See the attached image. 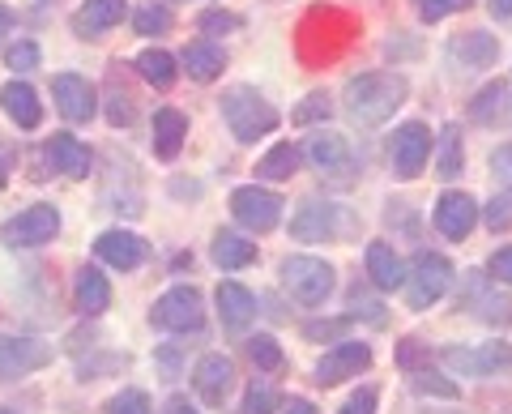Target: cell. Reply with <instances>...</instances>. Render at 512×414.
I'll return each mask as SVG.
<instances>
[{
	"label": "cell",
	"instance_id": "2e32d148",
	"mask_svg": "<svg viewBox=\"0 0 512 414\" xmlns=\"http://www.w3.org/2000/svg\"><path fill=\"white\" fill-rule=\"evenodd\" d=\"M99 257L111 265V269H137L141 261H146V240H137L133 231H107V235H99Z\"/></svg>",
	"mask_w": 512,
	"mask_h": 414
},
{
	"label": "cell",
	"instance_id": "8992f818",
	"mask_svg": "<svg viewBox=\"0 0 512 414\" xmlns=\"http://www.w3.org/2000/svg\"><path fill=\"white\" fill-rule=\"evenodd\" d=\"M56 231H60L56 205H30V210H22L18 218H9L5 227H0V240L9 248H39L52 240Z\"/></svg>",
	"mask_w": 512,
	"mask_h": 414
},
{
	"label": "cell",
	"instance_id": "52a82bcc",
	"mask_svg": "<svg viewBox=\"0 0 512 414\" xmlns=\"http://www.w3.org/2000/svg\"><path fill=\"white\" fill-rule=\"evenodd\" d=\"M231 214L235 222H244L248 231H274L282 218V197L269 193V188H235L231 197Z\"/></svg>",
	"mask_w": 512,
	"mask_h": 414
},
{
	"label": "cell",
	"instance_id": "7dc6e473",
	"mask_svg": "<svg viewBox=\"0 0 512 414\" xmlns=\"http://www.w3.org/2000/svg\"><path fill=\"white\" fill-rule=\"evenodd\" d=\"M491 274L500 278V282H512V248H500L491 257Z\"/></svg>",
	"mask_w": 512,
	"mask_h": 414
},
{
	"label": "cell",
	"instance_id": "8fae6325",
	"mask_svg": "<svg viewBox=\"0 0 512 414\" xmlns=\"http://www.w3.org/2000/svg\"><path fill=\"white\" fill-rule=\"evenodd\" d=\"M367 363H372V350H367L363 342H338L325 359L316 363V380L320 385H342V380L359 376Z\"/></svg>",
	"mask_w": 512,
	"mask_h": 414
},
{
	"label": "cell",
	"instance_id": "816d5d0a",
	"mask_svg": "<svg viewBox=\"0 0 512 414\" xmlns=\"http://www.w3.org/2000/svg\"><path fill=\"white\" fill-rule=\"evenodd\" d=\"M9 30H13V13H9L5 5H0V39H5V35H9Z\"/></svg>",
	"mask_w": 512,
	"mask_h": 414
},
{
	"label": "cell",
	"instance_id": "f35d334b",
	"mask_svg": "<svg viewBox=\"0 0 512 414\" xmlns=\"http://www.w3.org/2000/svg\"><path fill=\"white\" fill-rule=\"evenodd\" d=\"M461 9H470V0H419L423 22H440V18H448V13H461Z\"/></svg>",
	"mask_w": 512,
	"mask_h": 414
},
{
	"label": "cell",
	"instance_id": "ab89813d",
	"mask_svg": "<svg viewBox=\"0 0 512 414\" xmlns=\"http://www.w3.org/2000/svg\"><path fill=\"white\" fill-rule=\"evenodd\" d=\"M5 60H9V69H18V73L39 69V47L35 43H13L5 52Z\"/></svg>",
	"mask_w": 512,
	"mask_h": 414
},
{
	"label": "cell",
	"instance_id": "484cf974",
	"mask_svg": "<svg viewBox=\"0 0 512 414\" xmlns=\"http://www.w3.org/2000/svg\"><path fill=\"white\" fill-rule=\"evenodd\" d=\"M184 137H188V120L180 116L175 107H163V111H154V150L163 154V158H175L184 146Z\"/></svg>",
	"mask_w": 512,
	"mask_h": 414
},
{
	"label": "cell",
	"instance_id": "60d3db41",
	"mask_svg": "<svg viewBox=\"0 0 512 414\" xmlns=\"http://www.w3.org/2000/svg\"><path fill=\"white\" fill-rule=\"evenodd\" d=\"M487 227H491V231H508V227H512V193L495 197V201L487 205Z\"/></svg>",
	"mask_w": 512,
	"mask_h": 414
},
{
	"label": "cell",
	"instance_id": "6da1fadb",
	"mask_svg": "<svg viewBox=\"0 0 512 414\" xmlns=\"http://www.w3.org/2000/svg\"><path fill=\"white\" fill-rule=\"evenodd\" d=\"M406 103V77L402 73H363L346 82V116L359 129H376Z\"/></svg>",
	"mask_w": 512,
	"mask_h": 414
},
{
	"label": "cell",
	"instance_id": "f6af8a7d",
	"mask_svg": "<svg viewBox=\"0 0 512 414\" xmlns=\"http://www.w3.org/2000/svg\"><path fill=\"white\" fill-rule=\"evenodd\" d=\"M342 414H376V389H359V393L342 406Z\"/></svg>",
	"mask_w": 512,
	"mask_h": 414
},
{
	"label": "cell",
	"instance_id": "f546056e",
	"mask_svg": "<svg viewBox=\"0 0 512 414\" xmlns=\"http://www.w3.org/2000/svg\"><path fill=\"white\" fill-rule=\"evenodd\" d=\"M137 73L146 77L150 86L167 90V86L175 82V60H171L167 52H158V47H154V52H141V56H137Z\"/></svg>",
	"mask_w": 512,
	"mask_h": 414
},
{
	"label": "cell",
	"instance_id": "ffe728a7",
	"mask_svg": "<svg viewBox=\"0 0 512 414\" xmlns=\"http://www.w3.org/2000/svg\"><path fill=\"white\" fill-rule=\"evenodd\" d=\"M448 52H453V60H461V69H487V65H495V56H500V43H495V35L470 30V35L448 43Z\"/></svg>",
	"mask_w": 512,
	"mask_h": 414
},
{
	"label": "cell",
	"instance_id": "7a4b0ae2",
	"mask_svg": "<svg viewBox=\"0 0 512 414\" xmlns=\"http://www.w3.org/2000/svg\"><path fill=\"white\" fill-rule=\"evenodd\" d=\"M350 35H355V22H350L346 13H338V9H312L308 18H303V26H299V52H303V60L320 65V60L342 56Z\"/></svg>",
	"mask_w": 512,
	"mask_h": 414
},
{
	"label": "cell",
	"instance_id": "30bf717a",
	"mask_svg": "<svg viewBox=\"0 0 512 414\" xmlns=\"http://www.w3.org/2000/svg\"><path fill=\"white\" fill-rule=\"evenodd\" d=\"M154 321L163 329H197L201 325V295L192 286H171V291L154 304Z\"/></svg>",
	"mask_w": 512,
	"mask_h": 414
},
{
	"label": "cell",
	"instance_id": "5bb4252c",
	"mask_svg": "<svg viewBox=\"0 0 512 414\" xmlns=\"http://www.w3.org/2000/svg\"><path fill=\"white\" fill-rule=\"evenodd\" d=\"M478 222V205L466 193H444L436 205V227L448 235V240H466Z\"/></svg>",
	"mask_w": 512,
	"mask_h": 414
},
{
	"label": "cell",
	"instance_id": "db71d44e",
	"mask_svg": "<svg viewBox=\"0 0 512 414\" xmlns=\"http://www.w3.org/2000/svg\"><path fill=\"white\" fill-rule=\"evenodd\" d=\"M9 163H13V154H9V150H0V184H5V171H9Z\"/></svg>",
	"mask_w": 512,
	"mask_h": 414
},
{
	"label": "cell",
	"instance_id": "d4e9b609",
	"mask_svg": "<svg viewBox=\"0 0 512 414\" xmlns=\"http://www.w3.org/2000/svg\"><path fill=\"white\" fill-rule=\"evenodd\" d=\"M367 274L380 291H393V286L406 282V265L389 244H367Z\"/></svg>",
	"mask_w": 512,
	"mask_h": 414
},
{
	"label": "cell",
	"instance_id": "4316f807",
	"mask_svg": "<svg viewBox=\"0 0 512 414\" xmlns=\"http://www.w3.org/2000/svg\"><path fill=\"white\" fill-rule=\"evenodd\" d=\"M210 257L222 265V269H239V265H252L256 261V244L252 240H239V235L231 231H222L214 248H210Z\"/></svg>",
	"mask_w": 512,
	"mask_h": 414
},
{
	"label": "cell",
	"instance_id": "f907efd6",
	"mask_svg": "<svg viewBox=\"0 0 512 414\" xmlns=\"http://www.w3.org/2000/svg\"><path fill=\"white\" fill-rule=\"evenodd\" d=\"M286 414H316V406H312V402H303V397H295V402L286 406Z\"/></svg>",
	"mask_w": 512,
	"mask_h": 414
},
{
	"label": "cell",
	"instance_id": "cb8c5ba5",
	"mask_svg": "<svg viewBox=\"0 0 512 414\" xmlns=\"http://www.w3.org/2000/svg\"><path fill=\"white\" fill-rule=\"evenodd\" d=\"M73 295H77V308H82L86 316H99V312H107V304H111V286H107V278L99 274V269H77V278H73Z\"/></svg>",
	"mask_w": 512,
	"mask_h": 414
},
{
	"label": "cell",
	"instance_id": "836d02e7",
	"mask_svg": "<svg viewBox=\"0 0 512 414\" xmlns=\"http://www.w3.org/2000/svg\"><path fill=\"white\" fill-rule=\"evenodd\" d=\"M137 35H167L171 30V13L167 5H146V9H137Z\"/></svg>",
	"mask_w": 512,
	"mask_h": 414
},
{
	"label": "cell",
	"instance_id": "c3c4849f",
	"mask_svg": "<svg viewBox=\"0 0 512 414\" xmlns=\"http://www.w3.org/2000/svg\"><path fill=\"white\" fill-rule=\"evenodd\" d=\"M346 329V321H329V325H308V338H333V333H342Z\"/></svg>",
	"mask_w": 512,
	"mask_h": 414
},
{
	"label": "cell",
	"instance_id": "603a6c76",
	"mask_svg": "<svg viewBox=\"0 0 512 414\" xmlns=\"http://www.w3.org/2000/svg\"><path fill=\"white\" fill-rule=\"evenodd\" d=\"M333 227H338V210L325 205V201H308L291 222V231L299 235V240H329Z\"/></svg>",
	"mask_w": 512,
	"mask_h": 414
},
{
	"label": "cell",
	"instance_id": "7402d4cb",
	"mask_svg": "<svg viewBox=\"0 0 512 414\" xmlns=\"http://www.w3.org/2000/svg\"><path fill=\"white\" fill-rule=\"evenodd\" d=\"M218 312H222V325H227V329H244L256 316V299H252L248 286L222 282L218 286Z\"/></svg>",
	"mask_w": 512,
	"mask_h": 414
},
{
	"label": "cell",
	"instance_id": "9a60e30c",
	"mask_svg": "<svg viewBox=\"0 0 512 414\" xmlns=\"http://www.w3.org/2000/svg\"><path fill=\"white\" fill-rule=\"evenodd\" d=\"M231 380H235V363L227 355H205L197 363V376H192V385H197V393L205 397V402L218 406L222 397L231 393Z\"/></svg>",
	"mask_w": 512,
	"mask_h": 414
},
{
	"label": "cell",
	"instance_id": "b9f144b4",
	"mask_svg": "<svg viewBox=\"0 0 512 414\" xmlns=\"http://www.w3.org/2000/svg\"><path fill=\"white\" fill-rule=\"evenodd\" d=\"M107 120L116 124V129H120V124L133 120V99H128L124 90H111V99H107Z\"/></svg>",
	"mask_w": 512,
	"mask_h": 414
},
{
	"label": "cell",
	"instance_id": "4dcf8cb0",
	"mask_svg": "<svg viewBox=\"0 0 512 414\" xmlns=\"http://www.w3.org/2000/svg\"><path fill=\"white\" fill-rule=\"evenodd\" d=\"M474 291H478V316L491 325H508L512 321V299L500 295V291H487L483 282H474Z\"/></svg>",
	"mask_w": 512,
	"mask_h": 414
},
{
	"label": "cell",
	"instance_id": "5b68a950",
	"mask_svg": "<svg viewBox=\"0 0 512 414\" xmlns=\"http://www.w3.org/2000/svg\"><path fill=\"white\" fill-rule=\"evenodd\" d=\"M448 282H453V265H448L444 257H436V252H423V257L414 261V269L406 274L410 308H431L448 291Z\"/></svg>",
	"mask_w": 512,
	"mask_h": 414
},
{
	"label": "cell",
	"instance_id": "ba28073f",
	"mask_svg": "<svg viewBox=\"0 0 512 414\" xmlns=\"http://www.w3.org/2000/svg\"><path fill=\"white\" fill-rule=\"evenodd\" d=\"M444 368L448 372H461V376H487L495 368H512V350L504 342H487V346H478V350H444Z\"/></svg>",
	"mask_w": 512,
	"mask_h": 414
},
{
	"label": "cell",
	"instance_id": "9c48e42d",
	"mask_svg": "<svg viewBox=\"0 0 512 414\" xmlns=\"http://www.w3.org/2000/svg\"><path fill=\"white\" fill-rule=\"evenodd\" d=\"M427 154H431V133H427V124H402V129L393 133V167H397V175H402V180H414V175L423 171Z\"/></svg>",
	"mask_w": 512,
	"mask_h": 414
},
{
	"label": "cell",
	"instance_id": "ee69618b",
	"mask_svg": "<svg viewBox=\"0 0 512 414\" xmlns=\"http://www.w3.org/2000/svg\"><path fill=\"white\" fill-rule=\"evenodd\" d=\"M414 389H419V393H436V397H457V389L448 385V380H436L427 372H414Z\"/></svg>",
	"mask_w": 512,
	"mask_h": 414
},
{
	"label": "cell",
	"instance_id": "681fc988",
	"mask_svg": "<svg viewBox=\"0 0 512 414\" xmlns=\"http://www.w3.org/2000/svg\"><path fill=\"white\" fill-rule=\"evenodd\" d=\"M491 13H495V18H512V0H491Z\"/></svg>",
	"mask_w": 512,
	"mask_h": 414
},
{
	"label": "cell",
	"instance_id": "7bdbcfd3",
	"mask_svg": "<svg viewBox=\"0 0 512 414\" xmlns=\"http://www.w3.org/2000/svg\"><path fill=\"white\" fill-rule=\"evenodd\" d=\"M235 26H239L235 13H222V9L201 13V30H205V35H227V30H235Z\"/></svg>",
	"mask_w": 512,
	"mask_h": 414
},
{
	"label": "cell",
	"instance_id": "f5cc1de1",
	"mask_svg": "<svg viewBox=\"0 0 512 414\" xmlns=\"http://www.w3.org/2000/svg\"><path fill=\"white\" fill-rule=\"evenodd\" d=\"M167 414H197V410H192V406L184 402V397H175V402L167 406Z\"/></svg>",
	"mask_w": 512,
	"mask_h": 414
},
{
	"label": "cell",
	"instance_id": "44dd1931",
	"mask_svg": "<svg viewBox=\"0 0 512 414\" xmlns=\"http://www.w3.org/2000/svg\"><path fill=\"white\" fill-rule=\"evenodd\" d=\"M0 103H5L9 120L18 124V129H35V124L43 120V107H39V94L30 90L26 82H9L5 90H0Z\"/></svg>",
	"mask_w": 512,
	"mask_h": 414
},
{
	"label": "cell",
	"instance_id": "d590c367",
	"mask_svg": "<svg viewBox=\"0 0 512 414\" xmlns=\"http://www.w3.org/2000/svg\"><path fill=\"white\" fill-rule=\"evenodd\" d=\"M107 414H150V397L141 389H124L107 402Z\"/></svg>",
	"mask_w": 512,
	"mask_h": 414
},
{
	"label": "cell",
	"instance_id": "ac0fdd59",
	"mask_svg": "<svg viewBox=\"0 0 512 414\" xmlns=\"http://www.w3.org/2000/svg\"><path fill=\"white\" fill-rule=\"evenodd\" d=\"M124 0H86V9H77V18H73V30L82 39H99L103 30H111L120 18H124Z\"/></svg>",
	"mask_w": 512,
	"mask_h": 414
},
{
	"label": "cell",
	"instance_id": "1f68e13d",
	"mask_svg": "<svg viewBox=\"0 0 512 414\" xmlns=\"http://www.w3.org/2000/svg\"><path fill=\"white\" fill-rule=\"evenodd\" d=\"M436 175H444V180L461 175V129L457 124H448L444 137H440V167H436Z\"/></svg>",
	"mask_w": 512,
	"mask_h": 414
},
{
	"label": "cell",
	"instance_id": "e575fe53",
	"mask_svg": "<svg viewBox=\"0 0 512 414\" xmlns=\"http://www.w3.org/2000/svg\"><path fill=\"white\" fill-rule=\"evenodd\" d=\"M278 410V389L269 380H256L248 389V402H244V414H274Z\"/></svg>",
	"mask_w": 512,
	"mask_h": 414
},
{
	"label": "cell",
	"instance_id": "277c9868",
	"mask_svg": "<svg viewBox=\"0 0 512 414\" xmlns=\"http://www.w3.org/2000/svg\"><path fill=\"white\" fill-rule=\"evenodd\" d=\"M282 282L299 304L316 308V304H325V295L333 291V269L316 257H291L282 265Z\"/></svg>",
	"mask_w": 512,
	"mask_h": 414
},
{
	"label": "cell",
	"instance_id": "bcb514c9",
	"mask_svg": "<svg viewBox=\"0 0 512 414\" xmlns=\"http://www.w3.org/2000/svg\"><path fill=\"white\" fill-rule=\"evenodd\" d=\"M491 171L500 175V180H508V184H512V146H500V150L491 154Z\"/></svg>",
	"mask_w": 512,
	"mask_h": 414
},
{
	"label": "cell",
	"instance_id": "11a10c76",
	"mask_svg": "<svg viewBox=\"0 0 512 414\" xmlns=\"http://www.w3.org/2000/svg\"><path fill=\"white\" fill-rule=\"evenodd\" d=\"M0 414H13V410H0Z\"/></svg>",
	"mask_w": 512,
	"mask_h": 414
},
{
	"label": "cell",
	"instance_id": "d6a6232c",
	"mask_svg": "<svg viewBox=\"0 0 512 414\" xmlns=\"http://www.w3.org/2000/svg\"><path fill=\"white\" fill-rule=\"evenodd\" d=\"M248 350H252V363H256V368H265V372H278L282 363H286L282 359V346L274 338H265V333H261V338H252Z\"/></svg>",
	"mask_w": 512,
	"mask_h": 414
},
{
	"label": "cell",
	"instance_id": "d6986e66",
	"mask_svg": "<svg viewBox=\"0 0 512 414\" xmlns=\"http://www.w3.org/2000/svg\"><path fill=\"white\" fill-rule=\"evenodd\" d=\"M308 158L316 163V171H329L338 180H346V171H350V146L338 133H316L308 141Z\"/></svg>",
	"mask_w": 512,
	"mask_h": 414
},
{
	"label": "cell",
	"instance_id": "3957f363",
	"mask_svg": "<svg viewBox=\"0 0 512 414\" xmlns=\"http://www.w3.org/2000/svg\"><path fill=\"white\" fill-rule=\"evenodd\" d=\"M222 116H227L231 133L239 141H256V137H265V133L278 129V111L269 107L256 90H248V86H235V90L222 94Z\"/></svg>",
	"mask_w": 512,
	"mask_h": 414
},
{
	"label": "cell",
	"instance_id": "4fadbf2b",
	"mask_svg": "<svg viewBox=\"0 0 512 414\" xmlns=\"http://www.w3.org/2000/svg\"><path fill=\"white\" fill-rule=\"evenodd\" d=\"M56 103H60V116L73 120V124H86L94 116V86L86 82V77H73V73H60L56 82Z\"/></svg>",
	"mask_w": 512,
	"mask_h": 414
},
{
	"label": "cell",
	"instance_id": "83f0119b",
	"mask_svg": "<svg viewBox=\"0 0 512 414\" xmlns=\"http://www.w3.org/2000/svg\"><path fill=\"white\" fill-rule=\"evenodd\" d=\"M184 69H188V77H197V82H214L222 69V52L210 43H192L184 52Z\"/></svg>",
	"mask_w": 512,
	"mask_h": 414
},
{
	"label": "cell",
	"instance_id": "e0dca14e",
	"mask_svg": "<svg viewBox=\"0 0 512 414\" xmlns=\"http://www.w3.org/2000/svg\"><path fill=\"white\" fill-rule=\"evenodd\" d=\"M47 167L60 171V175H73V180H82V175L90 171V150L77 137L56 133L52 141H47Z\"/></svg>",
	"mask_w": 512,
	"mask_h": 414
},
{
	"label": "cell",
	"instance_id": "f1b7e54d",
	"mask_svg": "<svg viewBox=\"0 0 512 414\" xmlns=\"http://www.w3.org/2000/svg\"><path fill=\"white\" fill-rule=\"evenodd\" d=\"M295 167H299V150L282 141V146H274L261 163H256V175H265V180H291Z\"/></svg>",
	"mask_w": 512,
	"mask_h": 414
},
{
	"label": "cell",
	"instance_id": "74e56055",
	"mask_svg": "<svg viewBox=\"0 0 512 414\" xmlns=\"http://www.w3.org/2000/svg\"><path fill=\"white\" fill-rule=\"evenodd\" d=\"M329 111H333V103H329V94H308L299 107H295V124H312V120H329Z\"/></svg>",
	"mask_w": 512,
	"mask_h": 414
},
{
	"label": "cell",
	"instance_id": "7c38bea8",
	"mask_svg": "<svg viewBox=\"0 0 512 414\" xmlns=\"http://www.w3.org/2000/svg\"><path fill=\"white\" fill-rule=\"evenodd\" d=\"M52 363V346L35 338H5L0 333V376H26Z\"/></svg>",
	"mask_w": 512,
	"mask_h": 414
},
{
	"label": "cell",
	"instance_id": "8d00e7d4",
	"mask_svg": "<svg viewBox=\"0 0 512 414\" xmlns=\"http://www.w3.org/2000/svg\"><path fill=\"white\" fill-rule=\"evenodd\" d=\"M500 99H504V82H491L483 94H478V99H474V107H470V116L478 120V124H487L491 116H495V111H500Z\"/></svg>",
	"mask_w": 512,
	"mask_h": 414
}]
</instances>
